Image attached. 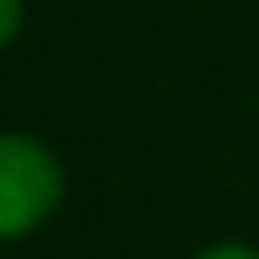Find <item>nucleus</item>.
I'll list each match as a JSON object with an SVG mask.
<instances>
[{"label": "nucleus", "mask_w": 259, "mask_h": 259, "mask_svg": "<svg viewBox=\"0 0 259 259\" xmlns=\"http://www.w3.org/2000/svg\"><path fill=\"white\" fill-rule=\"evenodd\" d=\"M61 198V173L51 153L31 138H6L0 143V234L21 239L31 224H41Z\"/></svg>", "instance_id": "1"}, {"label": "nucleus", "mask_w": 259, "mask_h": 259, "mask_svg": "<svg viewBox=\"0 0 259 259\" xmlns=\"http://www.w3.org/2000/svg\"><path fill=\"white\" fill-rule=\"evenodd\" d=\"M0 6H6V41H16V31H21V0H0Z\"/></svg>", "instance_id": "2"}, {"label": "nucleus", "mask_w": 259, "mask_h": 259, "mask_svg": "<svg viewBox=\"0 0 259 259\" xmlns=\"http://www.w3.org/2000/svg\"><path fill=\"white\" fill-rule=\"evenodd\" d=\"M203 259H259L254 249H239V244H224V249H208Z\"/></svg>", "instance_id": "3"}]
</instances>
